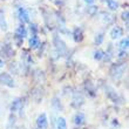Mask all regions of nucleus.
<instances>
[{
  "mask_svg": "<svg viewBox=\"0 0 129 129\" xmlns=\"http://www.w3.org/2000/svg\"><path fill=\"white\" fill-rule=\"evenodd\" d=\"M121 18L124 22H128V19H129V12L128 11H123L122 14H121Z\"/></svg>",
  "mask_w": 129,
  "mask_h": 129,
  "instance_id": "25",
  "label": "nucleus"
},
{
  "mask_svg": "<svg viewBox=\"0 0 129 129\" xmlns=\"http://www.w3.org/2000/svg\"><path fill=\"white\" fill-rule=\"evenodd\" d=\"M56 129H67V122L64 117H58L56 120Z\"/></svg>",
  "mask_w": 129,
  "mask_h": 129,
  "instance_id": "14",
  "label": "nucleus"
},
{
  "mask_svg": "<svg viewBox=\"0 0 129 129\" xmlns=\"http://www.w3.org/2000/svg\"><path fill=\"white\" fill-rule=\"evenodd\" d=\"M72 35H73V39H74L75 42H81L83 40V31L80 27L75 28L74 31H73V33H72Z\"/></svg>",
  "mask_w": 129,
  "mask_h": 129,
  "instance_id": "10",
  "label": "nucleus"
},
{
  "mask_svg": "<svg viewBox=\"0 0 129 129\" xmlns=\"http://www.w3.org/2000/svg\"><path fill=\"white\" fill-rule=\"evenodd\" d=\"M102 20L105 21V22H107V24H110V22H113V20H114V17H113L112 14L109 13H106V12H103L102 13Z\"/></svg>",
  "mask_w": 129,
  "mask_h": 129,
  "instance_id": "18",
  "label": "nucleus"
},
{
  "mask_svg": "<svg viewBox=\"0 0 129 129\" xmlns=\"http://www.w3.org/2000/svg\"><path fill=\"white\" fill-rule=\"evenodd\" d=\"M106 94L114 103H122V99L117 95V93L112 88V87H106Z\"/></svg>",
  "mask_w": 129,
  "mask_h": 129,
  "instance_id": "6",
  "label": "nucleus"
},
{
  "mask_svg": "<svg viewBox=\"0 0 129 129\" xmlns=\"http://www.w3.org/2000/svg\"><path fill=\"white\" fill-rule=\"evenodd\" d=\"M103 40H105V34L103 33H99L96 34L95 39H94V42H95V45H101L102 42H103Z\"/></svg>",
  "mask_w": 129,
  "mask_h": 129,
  "instance_id": "20",
  "label": "nucleus"
},
{
  "mask_svg": "<svg viewBox=\"0 0 129 129\" xmlns=\"http://www.w3.org/2000/svg\"><path fill=\"white\" fill-rule=\"evenodd\" d=\"M3 67H4V61L1 60V59H0V69H1Z\"/></svg>",
  "mask_w": 129,
  "mask_h": 129,
  "instance_id": "28",
  "label": "nucleus"
},
{
  "mask_svg": "<svg viewBox=\"0 0 129 129\" xmlns=\"http://www.w3.org/2000/svg\"><path fill=\"white\" fill-rule=\"evenodd\" d=\"M85 122H86L85 114H82V113H78V114H75L74 123L76 124V126H82V124H85Z\"/></svg>",
  "mask_w": 129,
  "mask_h": 129,
  "instance_id": "12",
  "label": "nucleus"
},
{
  "mask_svg": "<svg viewBox=\"0 0 129 129\" xmlns=\"http://www.w3.org/2000/svg\"><path fill=\"white\" fill-rule=\"evenodd\" d=\"M96 12H98V7L96 6H90L87 8V13H88L89 15H95Z\"/></svg>",
  "mask_w": 129,
  "mask_h": 129,
  "instance_id": "24",
  "label": "nucleus"
},
{
  "mask_svg": "<svg viewBox=\"0 0 129 129\" xmlns=\"http://www.w3.org/2000/svg\"><path fill=\"white\" fill-rule=\"evenodd\" d=\"M0 83L6 86V87H10V88H14L15 87V81L13 80V78L8 73H5V72L0 74Z\"/></svg>",
  "mask_w": 129,
  "mask_h": 129,
  "instance_id": "3",
  "label": "nucleus"
},
{
  "mask_svg": "<svg viewBox=\"0 0 129 129\" xmlns=\"http://www.w3.org/2000/svg\"><path fill=\"white\" fill-rule=\"evenodd\" d=\"M53 45H54V47H55V49H56L59 55L62 56V55L66 54V52H67V46L64 44V41L62 40L59 35H56V34L53 37Z\"/></svg>",
  "mask_w": 129,
  "mask_h": 129,
  "instance_id": "2",
  "label": "nucleus"
},
{
  "mask_svg": "<svg viewBox=\"0 0 129 129\" xmlns=\"http://www.w3.org/2000/svg\"><path fill=\"white\" fill-rule=\"evenodd\" d=\"M124 69H126V66L123 63H115L110 67L109 74H110V76L113 78V80H120V79L123 76Z\"/></svg>",
  "mask_w": 129,
  "mask_h": 129,
  "instance_id": "1",
  "label": "nucleus"
},
{
  "mask_svg": "<svg viewBox=\"0 0 129 129\" xmlns=\"http://www.w3.org/2000/svg\"><path fill=\"white\" fill-rule=\"evenodd\" d=\"M129 46V39L128 38H123L119 45V51H127Z\"/></svg>",
  "mask_w": 129,
  "mask_h": 129,
  "instance_id": "15",
  "label": "nucleus"
},
{
  "mask_svg": "<svg viewBox=\"0 0 129 129\" xmlns=\"http://www.w3.org/2000/svg\"><path fill=\"white\" fill-rule=\"evenodd\" d=\"M110 38H112L113 40H116V39H120V38L123 35V29L120 26H115V27H113L110 29V33H109Z\"/></svg>",
  "mask_w": 129,
  "mask_h": 129,
  "instance_id": "9",
  "label": "nucleus"
},
{
  "mask_svg": "<svg viewBox=\"0 0 129 129\" xmlns=\"http://www.w3.org/2000/svg\"><path fill=\"white\" fill-rule=\"evenodd\" d=\"M83 1H85V3L87 4V5H93L95 0H83Z\"/></svg>",
  "mask_w": 129,
  "mask_h": 129,
  "instance_id": "27",
  "label": "nucleus"
},
{
  "mask_svg": "<svg viewBox=\"0 0 129 129\" xmlns=\"http://www.w3.org/2000/svg\"><path fill=\"white\" fill-rule=\"evenodd\" d=\"M103 56H105V52L101 51V49H98V51L94 52V59H95L96 61L102 60V59H103Z\"/></svg>",
  "mask_w": 129,
  "mask_h": 129,
  "instance_id": "19",
  "label": "nucleus"
},
{
  "mask_svg": "<svg viewBox=\"0 0 129 129\" xmlns=\"http://www.w3.org/2000/svg\"><path fill=\"white\" fill-rule=\"evenodd\" d=\"M52 105H53V107H54V108L58 109V110H59V109H62V106H61V103H60V100H59L58 98H54V99H53Z\"/></svg>",
  "mask_w": 129,
  "mask_h": 129,
  "instance_id": "23",
  "label": "nucleus"
},
{
  "mask_svg": "<svg viewBox=\"0 0 129 129\" xmlns=\"http://www.w3.org/2000/svg\"><path fill=\"white\" fill-rule=\"evenodd\" d=\"M127 56V51H119V58H124Z\"/></svg>",
  "mask_w": 129,
  "mask_h": 129,
  "instance_id": "26",
  "label": "nucleus"
},
{
  "mask_svg": "<svg viewBox=\"0 0 129 129\" xmlns=\"http://www.w3.org/2000/svg\"><path fill=\"white\" fill-rule=\"evenodd\" d=\"M21 107V100L20 99H15L12 105H11V112H17L18 109H20Z\"/></svg>",
  "mask_w": 129,
  "mask_h": 129,
  "instance_id": "16",
  "label": "nucleus"
},
{
  "mask_svg": "<svg viewBox=\"0 0 129 129\" xmlns=\"http://www.w3.org/2000/svg\"><path fill=\"white\" fill-rule=\"evenodd\" d=\"M28 44H29V48L31 49H38L40 47V39H39L38 35H32L29 41H28Z\"/></svg>",
  "mask_w": 129,
  "mask_h": 129,
  "instance_id": "11",
  "label": "nucleus"
},
{
  "mask_svg": "<svg viewBox=\"0 0 129 129\" xmlns=\"http://www.w3.org/2000/svg\"><path fill=\"white\" fill-rule=\"evenodd\" d=\"M26 37H27V29H26V27L24 26V24H21L20 26L17 27V29H15V40H17V42L19 45H21Z\"/></svg>",
  "mask_w": 129,
  "mask_h": 129,
  "instance_id": "4",
  "label": "nucleus"
},
{
  "mask_svg": "<svg viewBox=\"0 0 129 129\" xmlns=\"http://www.w3.org/2000/svg\"><path fill=\"white\" fill-rule=\"evenodd\" d=\"M18 17L20 19L21 24H27L29 22V14H28L27 10L24 7H19L18 8Z\"/></svg>",
  "mask_w": 129,
  "mask_h": 129,
  "instance_id": "8",
  "label": "nucleus"
},
{
  "mask_svg": "<svg viewBox=\"0 0 129 129\" xmlns=\"http://www.w3.org/2000/svg\"><path fill=\"white\" fill-rule=\"evenodd\" d=\"M29 31H31L32 35H38V32H39L38 25L37 24H29Z\"/></svg>",
  "mask_w": 129,
  "mask_h": 129,
  "instance_id": "22",
  "label": "nucleus"
},
{
  "mask_svg": "<svg viewBox=\"0 0 129 129\" xmlns=\"http://www.w3.org/2000/svg\"><path fill=\"white\" fill-rule=\"evenodd\" d=\"M85 102V99L80 92H74L73 93V99H72V107L73 108H79L81 107Z\"/></svg>",
  "mask_w": 129,
  "mask_h": 129,
  "instance_id": "5",
  "label": "nucleus"
},
{
  "mask_svg": "<svg viewBox=\"0 0 129 129\" xmlns=\"http://www.w3.org/2000/svg\"><path fill=\"white\" fill-rule=\"evenodd\" d=\"M37 127L39 129H47L48 128V119H47V115L42 113L40 115L38 116L37 119Z\"/></svg>",
  "mask_w": 129,
  "mask_h": 129,
  "instance_id": "7",
  "label": "nucleus"
},
{
  "mask_svg": "<svg viewBox=\"0 0 129 129\" xmlns=\"http://www.w3.org/2000/svg\"><path fill=\"white\" fill-rule=\"evenodd\" d=\"M86 90L92 96H94L95 95V88H94V86H93V83L92 82H89V83H86Z\"/></svg>",
  "mask_w": 129,
  "mask_h": 129,
  "instance_id": "21",
  "label": "nucleus"
},
{
  "mask_svg": "<svg viewBox=\"0 0 129 129\" xmlns=\"http://www.w3.org/2000/svg\"><path fill=\"white\" fill-rule=\"evenodd\" d=\"M106 3H107V6L110 11H116L119 8V4L115 0H106Z\"/></svg>",
  "mask_w": 129,
  "mask_h": 129,
  "instance_id": "17",
  "label": "nucleus"
},
{
  "mask_svg": "<svg viewBox=\"0 0 129 129\" xmlns=\"http://www.w3.org/2000/svg\"><path fill=\"white\" fill-rule=\"evenodd\" d=\"M21 60H22V62H24L25 66H29V64H32V62H33L31 55H29V53H28L27 51L24 52V55L21 56Z\"/></svg>",
  "mask_w": 129,
  "mask_h": 129,
  "instance_id": "13",
  "label": "nucleus"
}]
</instances>
